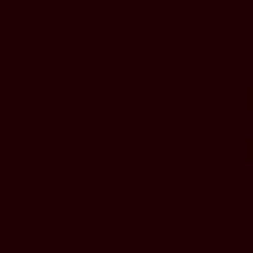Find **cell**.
Listing matches in <instances>:
<instances>
[{
  "mask_svg": "<svg viewBox=\"0 0 253 253\" xmlns=\"http://www.w3.org/2000/svg\"><path fill=\"white\" fill-rule=\"evenodd\" d=\"M248 159H253V88H248Z\"/></svg>",
  "mask_w": 253,
  "mask_h": 253,
  "instance_id": "obj_1",
  "label": "cell"
}]
</instances>
